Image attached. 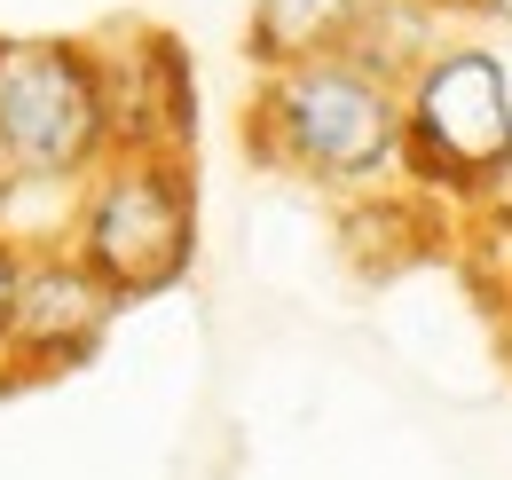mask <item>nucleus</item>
Masks as SVG:
<instances>
[{
    "mask_svg": "<svg viewBox=\"0 0 512 480\" xmlns=\"http://www.w3.org/2000/svg\"><path fill=\"white\" fill-rule=\"evenodd\" d=\"M245 150L316 189H371L402 166V79L355 48L268 71L245 103Z\"/></svg>",
    "mask_w": 512,
    "mask_h": 480,
    "instance_id": "1",
    "label": "nucleus"
},
{
    "mask_svg": "<svg viewBox=\"0 0 512 480\" xmlns=\"http://www.w3.org/2000/svg\"><path fill=\"white\" fill-rule=\"evenodd\" d=\"M64 244L79 252V268L119 307L190 284V268H197V174H190V158H166V150L103 158L95 174L79 181V197H71Z\"/></svg>",
    "mask_w": 512,
    "mask_h": 480,
    "instance_id": "2",
    "label": "nucleus"
},
{
    "mask_svg": "<svg viewBox=\"0 0 512 480\" xmlns=\"http://www.w3.org/2000/svg\"><path fill=\"white\" fill-rule=\"evenodd\" d=\"M111 158V111H103V63L95 40L71 32H0V181L24 189H71Z\"/></svg>",
    "mask_w": 512,
    "mask_h": 480,
    "instance_id": "3",
    "label": "nucleus"
},
{
    "mask_svg": "<svg viewBox=\"0 0 512 480\" xmlns=\"http://www.w3.org/2000/svg\"><path fill=\"white\" fill-rule=\"evenodd\" d=\"M394 174L442 205H473L512 174V79L489 48H434L402 79Z\"/></svg>",
    "mask_w": 512,
    "mask_h": 480,
    "instance_id": "4",
    "label": "nucleus"
},
{
    "mask_svg": "<svg viewBox=\"0 0 512 480\" xmlns=\"http://www.w3.org/2000/svg\"><path fill=\"white\" fill-rule=\"evenodd\" d=\"M119 323V300L79 268L64 237L24 244V276H16V315H8V347H0V386H48L71 378L79 362L103 355Z\"/></svg>",
    "mask_w": 512,
    "mask_h": 480,
    "instance_id": "5",
    "label": "nucleus"
},
{
    "mask_svg": "<svg viewBox=\"0 0 512 480\" xmlns=\"http://www.w3.org/2000/svg\"><path fill=\"white\" fill-rule=\"evenodd\" d=\"M103 63V111H111V158H190L197 142V71L190 48L166 24H119L95 40Z\"/></svg>",
    "mask_w": 512,
    "mask_h": 480,
    "instance_id": "6",
    "label": "nucleus"
},
{
    "mask_svg": "<svg viewBox=\"0 0 512 480\" xmlns=\"http://www.w3.org/2000/svg\"><path fill=\"white\" fill-rule=\"evenodd\" d=\"M355 32H363L355 0H253L245 8V63H253V79H268V71L355 48Z\"/></svg>",
    "mask_w": 512,
    "mask_h": 480,
    "instance_id": "7",
    "label": "nucleus"
},
{
    "mask_svg": "<svg viewBox=\"0 0 512 480\" xmlns=\"http://www.w3.org/2000/svg\"><path fill=\"white\" fill-rule=\"evenodd\" d=\"M16 276H24V237H0V347H8V315H16Z\"/></svg>",
    "mask_w": 512,
    "mask_h": 480,
    "instance_id": "8",
    "label": "nucleus"
},
{
    "mask_svg": "<svg viewBox=\"0 0 512 480\" xmlns=\"http://www.w3.org/2000/svg\"><path fill=\"white\" fill-rule=\"evenodd\" d=\"M449 8H481V16H505L512 24V0H449Z\"/></svg>",
    "mask_w": 512,
    "mask_h": 480,
    "instance_id": "9",
    "label": "nucleus"
},
{
    "mask_svg": "<svg viewBox=\"0 0 512 480\" xmlns=\"http://www.w3.org/2000/svg\"><path fill=\"white\" fill-rule=\"evenodd\" d=\"M355 8H379V0H355Z\"/></svg>",
    "mask_w": 512,
    "mask_h": 480,
    "instance_id": "10",
    "label": "nucleus"
}]
</instances>
